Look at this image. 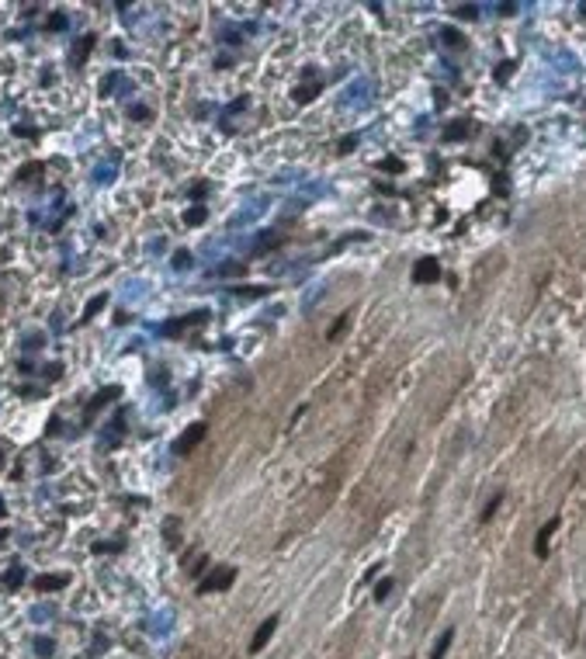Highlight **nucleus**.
<instances>
[{"instance_id": "nucleus-23", "label": "nucleus", "mask_w": 586, "mask_h": 659, "mask_svg": "<svg viewBox=\"0 0 586 659\" xmlns=\"http://www.w3.org/2000/svg\"><path fill=\"white\" fill-rule=\"evenodd\" d=\"M458 136H465V125H461V122L448 125V139H458Z\"/></svg>"}, {"instance_id": "nucleus-25", "label": "nucleus", "mask_w": 586, "mask_h": 659, "mask_svg": "<svg viewBox=\"0 0 586 659\" xmlns=\"http://www.w3.org/2000/svg\"><path fill=\"white\" fill-rule=\"evenodd\" d=\"M500 14H517V4H500Z\"/></svg>"}, {"instance_id": "nucleus-20", "label": "nucleus", "mask_w": 586, "mask_h": 659, "mask_svg": "<svg viewBox=\"0 0 586 659\" xmlns=\"http://www.w3.org/2000/svg\"><path fill=\"white\" fill-rule=\"evenodd\" d=\"M316 91H319V83H313V87H305V91H298V94H295V101H313V97H316Z\"/></svg>"}, {"instance_id": "nucleus-18", "label": "nucleus", "mask_w": 586, "mask_h": 659, "mask_svg": "<svg viewBox=\"0 0 586 659\" xmlns=\"http://www.w3.org/2000/svg\"><path fill=\"white\" fill-rule=\"evenodd\" d=\"M513 66H517L513 59H507V63H500V70H496V80H507L510 73H513Z\"/></svg>"}, {"instance_id": "nucleus-8", "label": "nucleus", "mask_w": 586, "mask_h": 659, "mask_svg": "<svg viewBox=\"0 0 586 659\" xmlns=\"http://www.w3.org/2000/svg\"><path fill=\"white\" fill-rule=\"evenodd\" d=\"M104 306H108V295H104V291H101V295H94V298H90V306L83 309V323H87V319H94V316H98Z\"/></svg>"}, {"instance_id": "nucleus-24", "label": "nucleus", "mask_w": 586, "mask_h": 659, "mask_svg": "<svg viewBox=\"0 0 586 659\" xmlns=\"http://www.w3.org/2000/svg\"><path fill=\"white\" fill-rule=\"evenodd\" d=\"M63 24H66V18H63V14H52V21H49V28H52V32H59Z\"/></svg>"}, {"instance_id": "nucleus-13", "label": "nucleus", "mask_w": 586, "mask_h": 659, "mask_svg": "<svg viewBox=\"0 0 586 659\" xmlns=\"http://www.w3.org/2000/svg\"><path fill=\"white\" fill-rule=\"evenodd\" d=\"M52 649H56L52 639H35V652H39V656H52Z\"/></svg>"}, {"instance_id": "nucleus-16", "label": "nucleus", "mask_w": 586, "mask_h": 659, "mask_svg": "<svg viewBox=\"0 0 586 659\" xmlns=\"http://www.w3.org/2000/svg\"><path fill=\"white\" fill-rule=\"evenodd\" d=\"M389 590H392V580H382L378 586H375V601H385V597H389Z\"/></svg>"}, {"instance_id": "nucleus-6", "label": "nucleus", "mask_w": 586, "mask_h": 659, "mask_svg": "<svg viewBox=\"0 0 586 659\" xmlns=\"http://www.w3.org/2000/svg\"><path fill=\"white\" fill-rule=\"evenodd\" d=\"M118 396H121V388H118V385H111V388H104V392H98V396L90 399V406H87V420H90V416H94V413H98L101 406H108L111 399H118Z\"/></svg>"}, {"instance_id": "nucleus-15", "label": "nucleus", "mask_w": 586, "mask_h": 659, "mask_svg": "<svg viewBox=\"0 0 586 659\" xmlns=\"http://www.w3.org/2000/svg\"><path fill=\"white\" fill-rule=\"evenodd\" d=\"M500 503H503V496H492V500L486 503V510H482V521H489V517H492V514L500 510Z\"/></svg>"}, {"instance_id": "nucleus-7", "label": "nucleus", "mask_w": 586, "mask_h": 659, "mask_svg": "<svg viewBox=\"0 0 586 659\" xmlns=\"http://www.w3.org/2000/svg\"><path fill=\"white\" fill-rule=\"evenodd\" d=\"M24 583V569L21 565H11L7 573H4V590H14V586H21Z\"/></svg>"}, {"instance_id": "nucleus-21", "label": "nucleus", "mask_w": 586, "mask_h": 659, "mask_svg": "<svg viewBox=\"0 0 586 659\" xmlns=\"http://www.w3.org/2000/svg\"><path fill=\"white\" fill-rule=\"evenodd\" d=\"M382 167H385L389 174H399V170H403V163H399L395 156H389V160H382Z\"/></svg>"}, {"instance_id": "nucleus-3", "label": "nucleus", "mask_w": 586, "mask_h": 659, "mask_svg": "<svg viewBox=\"0 0 586 659\" xmlns=\"http://www.w3.org/2000/svg\"><path fill=\"white\" fill-rule=\"evenodd\" d=\"M559 524H562L559 517H551V521L538 531V538H534V555H538V559H545V555H548V542H551V534L559 531Z\"/></svg>"}, {"instance_id": "nucleus-26", "label": "nucleus", "mask_w": 586, "mask_h": 659, "mask_svg": "<svg viewBox=\"0 0 586 659\" xmlns=\"http://www.w3.org/2000/svg\"><path fill=\"white\" fill-rule=\"evenodd\" d=\"M496 194H507V177H496Z\"/></svg>"}, {"instance_id": "nucleus-17", "label": "nucleus", "mask_w": 586, "mask_h": 659, "mask_svg": "<svg viewBox=\"0 0 586 659\" xmlns=\"http://www.w3.org/2000/svg\"><path fill=\"white\" fill-rule=\"evenodd\" d=\"M344 326H347V312H344V316H340V319H336V323L330 326V340H336V337L344 333Z\"/></svg>"}, {"instance_id": "nucleus-11", "label": "nucleus", "mask_w": 586, "mask_h": 659, "mask_svg": "<svg viewBox=\"0 0 586 659\" xmlns=\"http://www.w3.org/2000/svg\"><path fill=\"white\" fill-rule=\"evenodd\" d=\"M184 222H188V226H201V222H205V208H201V205L188 208V212H184Z\"/></svg>"}, {"instance_id": "nucleus-9", "label": "nucleus", "mask_w": 586, "mask_h": 659, "mask_svg": "<svg viewBox=\"0 0 586 659\" xmlns=\"http://www.w3.org/2000/svg\"><path fill=\"white\" fill-rule=\"evenodd\" d=\"M451 639H454V632H444V635H441V642L434 645V652H430V659H444V652H448Z\"/></svg>"}, {"instance_id": "nucleus-14", "label": "nucleus", "mask_w": 586, "mask_h": 659, "mask_svg": "<svg viewBox=\"0 0 586 659\" xmlns=\"http://www.w3.org/2000/svg\"><path fill=\"white\" fill-rule=\"evenodd\" d=\"M441 39L448 42V45H465V39H461V35H458L454 28H444V32H441Z\"/></svg>"}, {"instance_id": "nucleus-27", "label": "nucleus", "mask_w": 586, "mask_h": 659, "mask_svg": "<svg viewBox=\"0 0 586 659\" xmlns=\"http://www.w3.org/2000/svg\"><path fill=\"white\" fill-rule=\"evenodd\" d=\"M579 14H583V18H586V4H583V7H579Z\"/></svg>"}, {"instance_id": "nucleus-22", "label": "nucleus", "mask_w": 586, "mask_h": 659, "mask_svg": "<svg viewBox=\"0 0 586 659\" xmlns=\"http://www.w3.org/2000/svg\"><path fill=\"white\" fill-rule=\"evenodd\" d=\"M354 146H357V139H354V136H347V139H340V146H336V149H340V153H351Z\"/></svg>"}, {"instance_id": "nucleus-5", "label": "nucleus", "mask_w": 586, "mask_h": 659, "mask_svg": "<svg viewBox=\"0 0 586 659\" xmlns=\"http://www.w3.org/2000/svg\"><path fill=\"white\" fill-rule=\"evenodd\" d=\"M233 576H236L233 569H219V573H215V580L198 583V590H201V593H208V590H226V586L233 583Z\"/></svg>"}, {"instance_id": "nucleus-12", "label": "nucleus", "mask_w": 586, "mask_h": 659, "mask_svg": "<svg viewBox=\"0 0 586 659\" xmlns=\"http://www.w3.org/2000/svg\"><path fill=\"white\" fill-rule=\"evenodd\" d=\"M90 45H94V35H83L77 45V56H73V63H83L87 59V52H90Z\"/></svg>"}, {"instance_id": "nucleus-2", "label": "nucleus", "mask_w": 586, "mask_h": 659, "mask_svg": "<svg viewBox=\"0 0 586 659\" xmlns=\"http://www.w3.org/2000/svg\"><path fill=\"white\" fill-rule=\"evenodd\" d=\"M205 430H208V427H205V424H191V427H188V430H184V434H180V441H177L174 447H177V451H180V455H188V451H191V447H195L198 441L205 437Z\"/></svg>"}, {"instance_id": "nucleus-4", "label": "nucleus", "mask_w": 586, "mask_h": 659, "mask_svg": "<svg viewBox=\"0 0 586 659\" xmlns=\"http://www.w3.org/2000/svg\"><path fill=\"white\" fill-rule=\"evenodd\" d=\"M274 628H277V618H274V614H271V618H267V621H264V624H260V628H257L254 642H250V652H260V649L267 645V639H271V635H274Z\"/></svg>"}, {"instance_id": "nucleus-10", "label": "nucleus", "mask_w": 586, "mask_h": 659, "mask_svg": "<svg viewBox=\"0 0 586 659\" xmlns=\"http://www.w3.org/2000/svg\"><path fill=\"white\" fill-rule=\"evenodd\" d=\"M59 586H66V576H42V580H39L42 593H45V590H59Z\"/></svg>"}, {"instance_id": "nucleus-1", "label": "nucleus", "mask_w": 586, "mask_h": 659, "mask_svg": "<svg viewBox=\"0 0 586 659\" xmlns=\"http://www.w3.org/2000/svg\"><path fill=\"white\" fill-rule=\"evenodd\" d=\"M437 278H441V264H437L434 257L416 260V267H413V281H416V285H430V281H437Z\"/></svg>"}, {"instance_id": "nucleus-19", "label": "nucleus", "mask_w": 586, "mask_h": 659, "mask_svg": "<svg viewBox=\"0 0 586 659\" xmlns=\"http://www.w3.org/2000/svg\"><path fill=\"white\" fill-rule=\"evenodd\" d=\"M188 264H191V253H188V250H177V253H174V267H188Z\"/></svg>"}]
</instances>
